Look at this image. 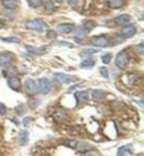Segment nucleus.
<instances>
[{
	"label": "nucleus",
	"mask_w": 144,
	"mask_h": 156,
	"mask_svg": "<svg viewBox=\"0 0 144 156\" xmlns=\"http://www.w3.org/2000/svg\"><path fill=\"white\" fill-rule=\"evenodd\" d=\"M129 62H130V58H129V54L126 52V50H122L121 52H119L115 58V64L119 69L121 70H124L128 68L129 66Z\"/></svg>",
	"instance_id": "obj_1"
},
{
	"label": "nucleus",
	"mask_w": 144,
	"mask_h": 156,
	"mask_svg": "<svg viewBox=\"0 0 144 156\" xmlns=\"http://www.w3.org/2000/svg\"><path fill=\"white\" fill-rule=\"evenodd\" d=\"M45 22L40 19H34V20H29L26 23V28L28 30H34V31H42L45 29Z\"/></svg>",
	"instance_id": "obj_2"
},
{
	"label": "nucleus",
	"mask_w": 144,
	"mask_h": 156,
	"mask_svg": "<svg viewBox=\"0 0 144 156\" xmlns=\"http://www.w3.org/2000/svg\"><path fill=\"white\" fill-rule=\"evenodd\" d=\"M24 90L27 92L28 94H30V95H34V94L38 93V84L34 80L32 79H28L27 81L24 82Z\"/></svg>",
	"instance_id": "obj_3"
},
{
	"label": "nucleus",
	"mask_w": 144,
	"mask_h": 156,
	"mask_svg": "<svg viewBox=\"0 0 144 156\" xmlns=\"http://www.w3.org/2000/svg\"><path fill=\"white\" fill-rule=\"evenodd\" d=\"M109 43H110V41L105 36L94 37L92 39V44L95 45V47H99V48H106Z\"/></svg>",
	"instance_id": "obj_4"
},
{
	"label": "nucleus",
	"mask_w": 144,
	"mask_h": 156,
	"mask_svg": "<svg viewBox=\"0 0 144 156\" xmlns=\"http://www.w3.org/2000/svg\"><path fill=\"white\" fill-rule=\"evenodd\" d=\"M13 61V55L10 52L0 53V66H9Z\"/></svg>",
	"instance_id": "obj_5"
},
{
	"label": "nucleus",
	"mask_w": 144,
	"mask_h": 156,
	"mask_svg": "<svg viewBox=\"0 0 144 156\" xmlns=\"http://www.w3.org/2000/svg\"><path fill=\"white\" fill-rule=\"evenodd\" d=\"M39 89L43 94H47L51 91V83L48 79L42 78L39 80Z\"/></svg>",
	"instance_id": "obj_6"
},
{
	"label": "nucleus",
	"mask_w": 144,
	"mask_h": 156,
	"mask_svg": "<svg viewBox=\"0 0 144 156\" xmlns=\"http://www.w3.org/2000/svg\"><path fill=\"white\" fill-rule=\"evenodd\" d=\"M54 79L59 81L60 83H64V84H69L73 81L72 76L68 74H64V73H54Z\"/></svg>",
	"instance_id": "obj_7"
},
{
	"label": "nucleus",
	"mask_w": 144,
	"mask_h": 156,
	"mask_svg": "<svg viewBox=\"0 0 144 156\" xmlns=\"http://www.w3.org/2000/svg\"><path fill=\"white\" fill-rule=\"evenodd\" d=\"M88 96H89V94H88L87 91H80V92H77V93H75V99H77V104H78V106H81L82 104H84V103L87 102Z\"/></svg>",
	"instance_id": "obj_8"
},
{
	"label": "nucleus",
	"mask_w": 144,
	"mask_h": 156,
	"mask_svg": "<svg viewBox=\"0 0 144 156\" xmlns=\"http://www.w3.org/2000/svg\"><path fill=\"white\" fill-rule=\"evenodd\" d=\"M8 85L10 87V89L15 91H19L21 89V82L18 78H16V76H11V78L8 79Z\"/></svg>",
	"instance_id": "obj_9"
},
{
	"label": "nucleus",
	"mask_w": 144,
	"mask_h": 156,
	"mask_svg": "<svg viewBox=\"0 0 144 156\" xmlns=\"http://www.w3.org/2000/svg\"><path fill=\"white\" fill-rule=\"evenodd\" d=\"M132 154H133L132 144H128V145H123V146H121L120 148L117 150V155L124 156V155H132Z\"/></svg>",
	"instance_id": "obj_10"
},
{
	"label": "nucleus",
	"mask_w": 144,
	"mask_h": 156,
	"mask_svg": "<svg viewBox=\"0 0 144 156\" xmlns=\"http://www.w3.org/2000/svg\"><path fill=\"white\" fill-rule=\"evenodd\" d=\"M130 21H131V17L129 15H121L114 19V22L117 26H126L130 23Z\"/></svg>",
	"instance_id": "obj_11"
},
{
	"label": "nucleus",
	"mask_w": 144,
	"mask_h": 156,
	"mask_svg": "<svg viewBox=\"0 0 144 156\" xmlns=\"http://www.w3.org/2000/svg\"><path fill=\"white\" fill-rule=\"evenodd\" d=\"M58 31L61 33H71L72 31L74 30V26L71 23H61L58 26Z\"/></svg>",
	"instance_id": "obj_12"
},
{
	"label": "nucleus",
	"mask_w": 144,
	"mask_h": 156,
	"mask_svg": "<svg viewBox=\"0 0 144 156\" xmlns=\"http://www.w3.org/2000/svg\"><path fill=\"white\" fill-rule=\"evenodd\" d=\"M135 33H136V28L134 26H128L126 24L125 28L122 30V34H123L124 38H132Z\"/></svg>",
	"instance_id": "obj_13"
},
{
	"label": "nucleus",
	"mask_w": 144,
	"mask_h": 156,
	"mask_svg": "<svg viewBox=\"0 0 144 156\" xmlns=\"http://www.w3.org/2000/svg\"><path fill=\"white\" fill-rule=\"evenodd\" d=\"M18 141H19V144L20 145H27L28 142H29V133H28L27 131H22V132H20Z\"/></svg>",
	"instance_id": "obj_14"
},
{
	"label": "nucleus",
	"mask_w": 144,
	"mask_h": 156,
	"mask_svg": "<svg viewBox=\"0 0 144 156\" xmlns=\"http://www.w3.org/2000/svg\"><path fill=\"white\" fill-rule=\"evenodd\" d=\"M109 7L112 9H120L123 6V0H106Z\"/></svg>",
	"instance_id": "obj_15"
},
{
	"label": "nucleus",
	"mask_w": 144,
	"mask_h": 156,
	"mask_svg": "<svg viewBox=\"0 0 144 156\" xmlns=\"http://www.w3.org/2000/svg\"><path fill=\"white\" fill-rule=\"evenodd\" d=\"M28 50V52H30L32 54H42L45 52V48L42 47V48H36V47H31V45H27L26 47Z\"/></svg>",
	"instance_id": "obj_16"
},
{
	"label": "nucleus",
	"mask_w": 144,
	"mask_h": 156,
	"mask_svg": "<svg viewBox=\"0 0 144 156\" xmlns=\"http://www.w3.org/2000/svg\"><path fill=\"white\" fill-rule=\"evenodd\" d=\"M3 6L8 9H15L18 6V0H2Z\"/></svg>",
	"instance_id": "obj_17"
},
{
	"label": "nucleus",
	"mask_w": 144,
	"mask_h": 156,
	"mask_svg": "<svg viewBox=\"0 0 144 156\" xmlns=\"http://www.w3.org/2000/svg\"><path fill=\"white\" fill-rule=\"evenodd\" d=\"M95 64V60H93L92 58H90V59H87V60H84L81 62V64H80V66H81L82 69H89V68H92L93 66Z\"/></svg>",
	"instance_id": "obj_18"
},
{
	"label": "nucleus",
	"mask_w": 144,
	"mask_h": 156,
	"mask_svg": "<svg viewBox=\"0 0 144 156\" xmlns=\"http://www.w3.org/2000/svg\"><path fill=\"white\" fill-rule=\"evenodd\" d=\"M95 26H96V23L93 20L85 21V22H84V24H83L84 31H85V32H90L92 29H94V27H95Z\"/></svg>",
	"instance_id": "obj_19"
},
{
	"label": "nucleus",
	"mask_w": 144,
	"mask_h": 156,
	"mask_svg": "<svg viewBox=\"0 0 144 156\" xmlns=\"http://www.w3.org/2000/svg\"><path fill=\"white\" fill-rule=\"evenodd\" d=\"M27 2L31 8H39L43 3V0H27Z\"/></svg>",
	"instance_id": "obj_20"
},
{
	"label": "nucleus",
	"mask_w": 144,
	"mask_h": 156,
	"mask_svg": "<svg viewBox=\"0 0 144 156\" xmlns=\"http://www.w3.org/2000/svg\"><path fill=\"white\" fill-rule=\"evenodd\" d=\"M1 41L5 42H9V43H19L20 42V39L16 38V37H8V38H0Z\"/></svg>",
	"instance_id": "obj_21"
},
{
	"label": "nucleus",
	"mask_w": 144,
	"mask_h": 156,
	"mask_svg": "<svg viewBox=\"0 0 144 156\" xmlns=\"http://www.w3.org/2000/svg\"><path fill=\"white\" fill-rule=\"evenodd\" d=\"M92 95H93V99L96 100V101H99V100H101V98L104 95V93H103V91H101V90H94Z\"/></svg>",
	"instance_id": "obj_22"
},
{
	"label": "nucleus",
	"mask_w": 144,
	"mask_h": 156,
	"mask_svg": "<svg viewBox=\"0 0 144 156\" xmlns=\"http://www.w3.org/2000/svg\"><path fill=\"white\" fill-rule=\"evenodd\" d=\"M111 59H112L111 53H105L104 55H102V58H101V60H102V62L104 63V64H109L110 61H111Z\"/></svg>",
	"instance_id": "obj_23"
},
{
	"label": "nucleus",
	"mask_w": 144,
	"mask_h": 156,
	"mask_svg": "<svg viewBox=\"0 0 144 156\" xmlns=\"http://www.w3.org/2000/svg\"><path fill=\"white\" fill-rule=\"evenodd\" d=\"M77 148H78L79 151H87V150H90L91 145H89L88 143H80V144H78Z\"/></svg>",
	"instance_id": "obj_24"
},
{
	"label": "nucleus",
	"mask_w": 144,
	"mask_h": 156,
	"mask_svg": "<svg viewBox=\"0 0 144 156\" xmlns=\"http://www.w3.org/2000/svg\"><path fill=\"white\" fill-rule=\"evenodd\" d=\"M45 11L47 12H53L54 10V5L52 1H48V2L45 3Z\"/></svg>",
	"instance_id": "obj_25"
},
{
	"label": "nucleus",
	"mask_w": 144,
	"mask_h": 156,
	"mask_svg": "<svg viewBox=\"0 0 144 156\" xmlns=\"http://www.w3.org/2000/svg\"><path fill=\"white\" fill-rule=\"evenodd\" d=\"M47 37H48L49 39H54V38H57V32L53 30H49L47 32Z\"/></svg>",
	"instance_id": "obj_26"
},
{
	"label": "nucleus",
	"mask_w": 144,
	"mask_h": 156,
	"mask_svg": "<svg viewBox=\"0 0 144 156\" xmlns=\"http://www.w3.org/2000/svg\"><path fill=\"white\" fill-rule=\"evenodd\" d=\"M100 72H101V75H102L103 78H105V79H109L108 70L105 69V68H101V69H100Z\"/></svg>",
	"instance_id": "obj_27"
},
{
	"label": "nucleus",
	"mask_w": 144,
	"mask_h": 156,
	"mask_svg": "<svg viewBox=\"0 0 144 156\" xmlns=\"http://www.w3.org/2000/svg\"><path fill=\"white\" fill-rule=\"evenodd\" d=\"M6 111H7V108H6V106H5V104L0 103V115H3L6 113Z\"/></svg>",
	"instance_id": "obj_28"
},
{
	"label": "nucleus",
	"mask_w": 144,
	"mask_h": 156,
	"mask_svg": "<svg viewBox=\"0 0 144 156\" xmlns=\"http://www.w3.org/2000/svg\"><path fill=\"white\" fill-rule=\"evenodd\" d=\"M84 53H96L98 52V50H93V49H91V50H84Z\"/></svg>",
	"instance_id": "obj_29"
},
{
	"label": "nucleus",
	"mask_w": 144,
	"mask_h": 156,
	"mask_svg": "<svg viewBox=\"0 0 144 156\" xmlns=\"http://www.w3.org/2000/svg\"><path fill=\"white\" fill-rule=\"evenodd\" d=\"M5 27H6V22L0 19V29H2V28H5Z\"/></svg>",
	"instance_id": "obj_30"
}]
</instances>
